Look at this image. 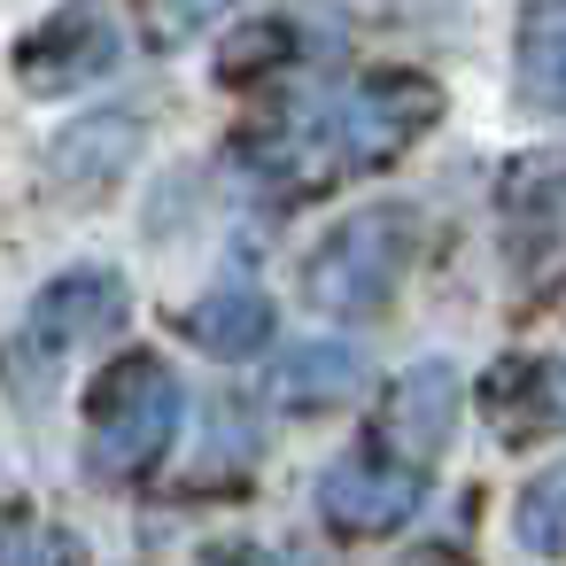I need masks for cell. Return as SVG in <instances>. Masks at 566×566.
Listing matches in <instances>:
<instances>
[{
  "label": "cell",
  "mask_w": 566,
  "mask_h": 566,
  "mask_svg": "<svg viewBox=\"0 0 566 566\" xmlns=\"http://www.w3.org/2000/svg\"><path fill=\"white\" fill-rule=\"evenodd\" d=\"M133 148H140V117H125V109L71 117V133H55V148H48V187L94 202V195H109L125 179Z\"/></svg>",
  "instance_id": "9c48e42d"
},
{
  "label": "cell",
  "mask_w": 566,
  "mask_h": 566,
  "mask_svg": "<svg viewBox=\"0 0 566 566\" xmlns=\"http://www.w3.org/2000/svg\"><path fill=\"white\" fill-rule=\"evenodd\" d=\"M272 403L280 411H342L365 396V357L349 342H295L280 365H272Z\"/></svg>",
  "instance_id": "8fae6325"
},
{
  "label": "cell",
  "mask_w": 566,
  "mask_h": 566,
  "mask_svg": "<svg viewBox=\"0 0 566 566\" xmlns=\"http://www.w3.org/2000/svg\"><path fill=\"white\" fill-rule=\"evenodd\" d=\"M117 326H125V280L117 272H63L40 287V303L24 318V357L48 365V357H71Z\"/></svg>",
  "instance_id": "8992f818"
},
{
  "label": "cell",
  "mask_w": 566,
  "mask_h": 566,
  "mask_svg": "<svg viewBox=\"0 0 566 566\" xmlns=\"http://www.w3.org/2000/svg\"><path fill=\"white\" fill-rule=\"evenodd\" d=\"M117 55H125V48H117V32H109L94 9H63V17H48V24L17 48V71H24L32 94H71V86L102 78Z\"/></svg>",
  "instance_id": "ba28073f"
},
{
  "label": "cell",
  "mask_w": 566,
  "mask_h": 566,
  "mask_svg": "<svg viewBox=\"0 0 566 566\" xmlns=\"http://www.w3.org/2000/svg\"><path fill=\"white\" fill-rule=\"evenodd\" d=\"M442 117V86L419 71H380L334 109V164L342 171H380L396 164L427 125Z\"/></svg>",
  "instance_id": "3957f363"
},
{
  "label": "cell",
  "mask_w": 566,
  "mask_h": 566,
  "mask_svg": "<svg viewBox=\"0 0 566 566\" xmlns=\"http://www.w3.org/2000/svg\"><path fill=\"white\" fill-rule=\"evenodd\" d=\"M411 256H419V218L403 202H373L318 241V256L303 264V287L326 318H380L396 303Z\"/></svg>",
  "instance_id": "7a4b0ae2"
},
{
  "label": "cell",
  "mask_w": 566,
  "mask_h": 566,
  "mask_svg": "<svg viewBox=\"0 0 566 566\" xmlns=\"http://www.w3.org/2000/svg\"><path fill=\"white\" fill-rule=\"evenodd\" d=\"M512 527H520V543H527V551H543V558H558V551H566V458L520 489Z\"/></svg>",
  "instance_id": "5bb4252c"
},
{
  "label": "cell",
  "mask_w": 566,
  "mask_h": 566,
  "mask_svg": "<svg viewBox=\"0 0 566 566\" xmlns=\"http://www.w3.org/2000/svg\"><path fill=\"white\" fill-rule=\"evenodd\" d=\"M419 473L411 465H396L388 450H349V458H334L326 473H318V512H326V527L334 535H396L411 512H419Z\"/></svg>",
  "instance_id": "5b68a950"
},
{
  "label": "cell",
  "mask_w": 566,
  "mask_h": 566,
  "mask_svg": "<svg viewBox=\"0 0 566 566\" xmlns=\"http://www.w3.org/2000/svg\"><path fill=\"white\" fill-rule=\"evenodd\" d=\"M63 535L48 527V520H32V512H17L9 527H0V566H63Z\"/></svg>",
  "instance_id": "9a60e30c"
},
{
  "label": "cell",
  "mask_w": 566,
  "mask_h": 566,
  "mask_svg": "<svg viewBox=\"0 0 566 566\" xmlns=\"http://www.w3.org/2000/svg\"><path fill=\"white\" fill-rule=\"evenodd\" d=\"M140 24H148L156 40H179V32H202V24H210V9H148Z\"/></svg>",
  "instance_id": "2e32d148"
},
{
  "label": "cell",
  "mask_w": 566,
  "mask_h": 566,
  "mask_svg": "<svg viewBox=\"0 0 566 566\" xmlns=\"http://www.w3.org/2000/svg\"><path fill=\"white\" fill-rule=\"evenodd\" d=\"M481 411L496 442H543L566 427V357H504L481 380Z\"/></svg>",
  "instance_id": "52a82bcc"
},
{
  "label": "cell",
  "mask_w": 566,
  "mask_h": 566,
  "mask_svg": "<svg viewBox=\"0 0 566 566\" xmlns=\"http://www.w3.org/2000/svg\"><path fill=\"white\" fill-rule=\"evenodd\" d=\"M450 419H458V373L442 357H427L388 388V434L380 442L396 465H411V458H434L450 442Z\"/></svg>",
  "instance_id": "30bf717a"
},
{
  "label": "cell",
  "mask_w": 566,
  "mask_h": 566,
  "mask_svg": "<svg viewBox=\"0 0 566 566\" xmlns=\"http://www.w3.org/2000/svg\"><path fill=\"white\" fill-rule=\"evenodd\" d=\"M520 102L566 117V0H543L520 17Z\"/></svg>",
  "instance_id": "7c38bea8"
},
{
  "label": "cell",
  "mask_w": 566,
  "mask_h": 566,
  "mask_svg": "<svg viewBox=\"0 0 566 566\" xmlns=\"http://www.w3.org/2000/svg\"><path fill=\"white\" fill-rule=\"evenodd\" d=\"M504 256L527 303L566 280V156H535L504 179Z\"/></svg>",
  "instance_id": "277c9868"
},
{
  "label": "cell",
  "mask_w": 566,
  "mask_h": 566,
  "mask_svg": "<svg viewBox=\"0 0 566 566\" xmlns=\"http://www.w3.org/2000/svg\"><path fill=\"white\" fill-rule=\"evenodd\" d=\"M396 566H465V551H450V543H419V551H403Z\"/></svg>",
  "instance_id": "e0dca14e"
},
{
  "label": "cell",
  "mask_w": 566,
  "mask_h": 566,
  "mask_svg": "<svg viewBox=\"0 0 566 566\" xmlns=\"http://www.w3.org/2000/svg\"><path fill=\"white\" fill-rule=\"evenodd\" d=\"M179 419H187V388L171 380L164 357L133 349L86 388V465L102 481H140L171 450Z\"/></svg>",
  "instance_id": "6da1fadb"
},
{
  "label": "cell",
  "mask_w": 566,
  "mask_h": 566,
  "mask_svg": "<svg viewBox=\"0 0 566 566\" xmlns=\"http://www.w3.org/2000/svg\"><path fill=\"white\" fill-rule=\"evenodd\" d=\"M179 334L218 357H256V342H272V303L256 287H218L195 311H179Z\"/></svg>",
  "instance_id": "4fadbf2b"
},
{
  "label": "cell",
  "mask_w": 566,
  "mask_h": 566,
  "mask_svg": "<svg viewBox=\"0 0 566 566\" xmlns=\"http://www.w3.org/2000/svg\"><path fill=\"white\" fill-rule=\"evenodd\" d=\"M210 566H272V551H249V543H233V551H218Z\"/></svg>",
  "instance_id": "ac0fdd59"
}]
</instances>
